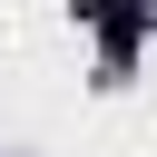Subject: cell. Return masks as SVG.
<instances>
[{"instance_id":"cell-1","label":"cell","mask_w":157,"mask_h":157,"mask_svg":"<svg viewBox=\"0 0 157 157\" xmlns=\"http://www.w3.org/2000/svg\"><path fill=\"white\" fill-rule=\"evenodd\" d=\"M69 10L108 39V69H128V59H137V39H147V10H137V0H69Z\"/></svg>"}]
</instances>
